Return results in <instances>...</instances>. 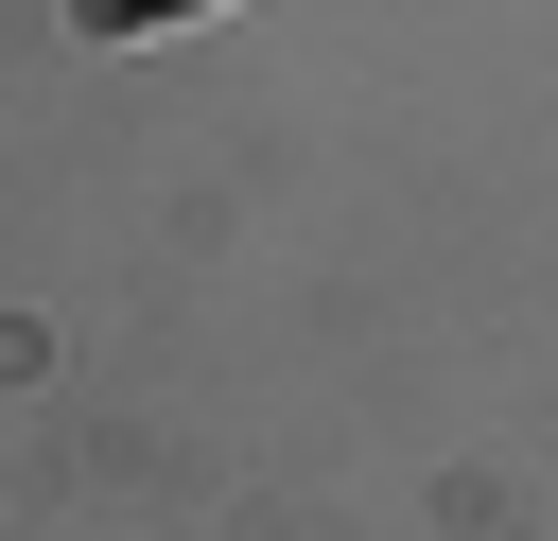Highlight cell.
Instances as JSON below:
<instances>
[{
    "label": "cell",
    "instance_id": "obj_1",
    "mask_svg": "<svg viewBox=\"0 0 558 541\" xmlns=\"http://www.w3.org/2000/svg\"><path fill=\"white\" fill-rule=\"evenodd\" d=\"M87 35H174V0H70Z\"/></svg>",
    "mask_w": 558,
    "mask_h": 541
}]
</instances>
